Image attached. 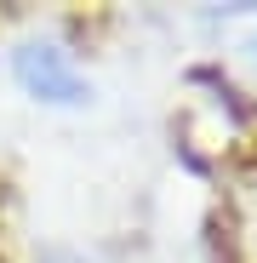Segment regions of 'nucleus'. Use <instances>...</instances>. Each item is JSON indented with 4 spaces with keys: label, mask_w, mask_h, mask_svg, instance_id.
<instances>
[{
    "label": "nucleus",
    "mask_w": 257,
    "mask_h": 263,
    "mask_svg": "<svg viewBox=\"0 0 257 263\" xmlns=\"http://www.w3.org/2000/svg\"><path fill=\"white\" fill-rule=\"evenodd\" d=\"M12 69H17V80L29 86V92L46 98V103H80L86 98V74L74 69V58L57 46V40H29V46H17Z\"/></svg>",
    "instance_id": "1"
},
{
    "label": "nucleus",
    "mask_w": 257,
    "mask_h": 263,
    "mask_svg": "<svg viewBox=\"0 0 257 263\" xmlns=\"http://www.w3.org/2000/svg\"><path fill=\"white\" fill-rule=\"evenodd\" d=\"M234 246L246 263H257V178H246L234 195Z\"/></svg>",
    "instance_id": "2"
},
{
    "label": "nucleus",
    "mask_w": 257,
    "mask_h": 263,
    "mask_svg": "<svg viewBox=\"0 0 257 263\" xmlns=\"http://www.w3.org/2000/svg\"><path fill=\"white\" fill-rule=\"evenodd\" d=\"M251 46H257V40H251Z\"/></svg>",
    "instance_id": "3"
}]
</instances>
